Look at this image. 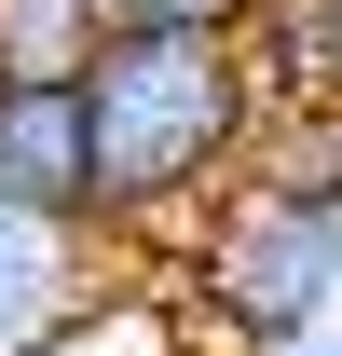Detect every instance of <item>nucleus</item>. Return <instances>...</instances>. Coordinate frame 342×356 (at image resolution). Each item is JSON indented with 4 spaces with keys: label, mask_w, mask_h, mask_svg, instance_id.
<instances>
[{
    "label": "nucleus",
    "mask_w": 342,
    "mask_h": 356,
    "mask_svg": "<svg viewBox=\"0 0 342 356\" xmlns=\"http://www.w3.org/2000/svg\"><path fill=\"white\" fill-rule=\"evenodd\" d=\"M69 96H83V220L110 247H178L274 137L260 42L233 28H110L69 69Z\"/></svg>",
    "instance_id": "obj_1"
},
{
    "label": "nucleus",
    "mask_w": 342,
    "mask_h": 356,
    "mask_svg": "<svg viewBox=\"0 0 342 356\" xmlns=\"http://www.w3.org/2000/svg\"><path fill=\"white\" fill-rule=\"evenodd\" d=\"M342 302V137L247 151L233 192L192 220V315L233 356H301Z\"/></svg>",
    "instance_id": "obj_2"
},
{
    "label": "nucleus",
    "mask_w": 342,
    "mask_h": 356,
    "mask_svg": "<svg viewBox=\"0 0 342 356\" xmlns=\"http://www.w3.org/2000/svg\"><path fill=\"white\" fill-rule=\"evenodd\" d=\"M110 233L96 220H55V206H14L0 192V356H55L83 343V315L110 302Z\"/></svg>",
    "instance_id": "obj_3"
},
{
    "label": "nucleus",
    "mask_w": 342,
    "mask_h": 356,
    "mask_svg": "<svg viewBox=\"0 0 342 356\" xmlns=\"http://www.w3.org/2000/svg\"><path fill=\"white\" fill-rule=\"evenodd\" d=\"M0 192L83 220V96L69 83H0Z\"/></svg>",
    "instance_id": "obj_4"
},
{
    "label": "nucleus",
    "mask_w": 342,
    "mask_h": 356,
    "mask_svg": "<svg viewBox=\"0 0 342 356\" xmlns=\"http://www.w3.org/2000/svg\"><path fill=\"white\" fill-rule=\"evenodd\" d=\"M110 42V0H0V83H69Z\"/></svg>",
    "instance_id": "obj_5"
},
{
    "label": "nucleus",
    "mask_w": 342,
    "mask_h": 356,
    "mask_svg": "<svg viewBox=\"0 0 342 356\" xmlns=\"http://www.w3.org/2000/svg\"><path fill=\"white\" fill-rule=\"evenodd\" d=\"M110 28H233V42H260L274 0H110Z\"/></svg>",
    "instance_id": "obj_6"
},
{
    "label": "nucleus",
    "mask_w": 342,
    "mask_h": 356,
    "mask_svg": "<svg viewBox=\"0 0 342 356\" xmlns=\"http://www.w3.org/2000/svg\"><path fill=\"white\" fill-rule=\"evenodd\" d=\"M301 28H315V55L342 69V0H301Z\"/></svg>",
    "instance_id": "obj_7"
},
{
    "label": "nucleus",
    "mask_w": 342,
    "mask_h": 356,
    "mask_svg": "<svg viewBox=\"0 0 342 356\" xmlns=\"http://www.w3.org/2000/svg\"><path fill=\"white\" fill-rule=\"evenodd\" d=\"M301 356H342V343H301Z\"/></svg>",
    "instance_id": "obj_8"
}]
</instances>
